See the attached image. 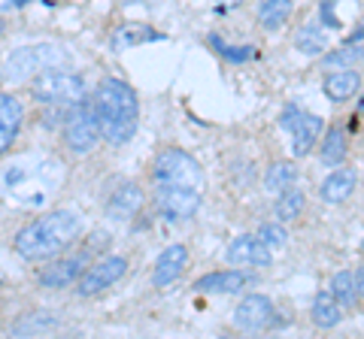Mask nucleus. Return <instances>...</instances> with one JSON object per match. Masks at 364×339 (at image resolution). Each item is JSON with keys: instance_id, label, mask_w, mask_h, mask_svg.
I'll return each instance as SVG.
<instances>
[{"instance_id": "nucleus-8", "label": "nucleus", "mask_w": 364, "mask_h": 339, "mask_svg": "<svg viewBox=\"0 0 364 339\" xmlns=\"http://www.w3.org/2000/svg\"><path fill=\"white\" fill-rule=\"evenodd\" d=\"M124 273H128V261H124L122 255H107L76 279V294L79 297H95V294H100L104 288L116 285Z\"/></svg>"}, {"instance_id": "nucleus-30", "label": "nucleus", "mask_w": 364, "mask_h": 339, "mask_svg": "<svg viewBox=\"0 0 364 339\" xmlns=\"http://www.w3.org/2000/svg\"><path fill=\"white\" fill-rule=\"evenodd\" d=\"M334 4L337 0H322V18H325L328 28H340V18L334 16Z\"/></svg>"}, {"instance_id": "nucleus-7", "label": "nucleus", "mask_w": 364, "mask_h": 339, "mask_svg": "<svg viewBox=\"0 0 364 339\" xmlns=\"http://www.w3.org/2000/svg\"><path fill=\"white\" fill-rule=\"evenodd\" d=\"M279 128L291 133V152L301 157L318 143V137H322V130H325V121L313 116V112H304L301 106H286V112H282V118H279Z\"/></svg>"}, {"instance_id": "nucleus-10", "label": "nucleus", "mask_w": 364, "mask_h": 339, "mask_svg": "<svg viewBox=\"0 0 364 339\" xmlns=\"http://www.w3.org/2000/svg\"><path fill=\"white\" fill-rule=\"evenodd\" d=\"M85 264H88L85 255L61 257V261L46 264L40 273H37V282H40L43 288H49V291H61V288H67V285H76V279L85 273Z\"/></svg>"}, {"instance_id": "nucleus-23", "label": "nucleus", "mask_w": 364, "mask_h": 339, "mask_svg": "<svg viewBox=\"0 0 364 339\" xmlns=\"http://www.w3.org/2000/svg\"><path fill=\"white\" fill-rule=\"evenodd\" d=\"M334 294V300L340 303L343 309H352L358 303V282H355V273H349V269H340V273H334L331 279V288H328Z\"/></svg>"}, {"instance_id": "nucleus-35", "label": "nucleus", "mask_w": 364, "mask_h": 339, "mask_svg": "<svg viewBox=\"0 0 364 339\" xmlns=\"http://www.w3.org/2000/svg\"><path fill=\"white\" fill-rule=\"evenodd\" d=\"M228 4H234V6H237V4H243V0H228Z\"/></svg>"}, {"instance_id": "nucleus-33", "label": "nucleus", "mask_w": 364, "mask_h": 339, "mask_svg": "<svg viewBox=\"0 0 364 339\" xmlns=\"http://www.w3.org/2000/svg\"><path fill=\"white\" fill-rule=\"evenodd\" d=\"M358 109H361V112H364V94H361V100H358Z\"/></svg>"}, {"instance_id": "nucleus-29", "label": "nucleus", "mask_w": 364, "mask_h": 339, "mask_svg": "<svg viewBox=\"0 0 364 339\" xmlns=\"http://www.w3.org/2000/svg\"><path fill=\"white\" fill-rule=\"evenodd\" d=\"M255 236H258V240L264 243L267 248H282V245L289 243V233H286V228H282L279 221H273V224H261Z\"/></svg>"}, {"instance_id": "nucleus-14", "label": "nucleus", "mask_w": 364, "mask_h": 339, "mask_svg": "<svg viewBox=\"0 0 364 339\" xmlns=\"http://www.w3.org/2000/svg\"><path fill=\"white\" fill-rule=\"evenodd\" d=\"M25 121V106L16 94H0V155L13 149V143Z\"/></svg>"}, {"instance_id": "nucleus-31", "label": "nucleus", "mask_w": 364, "mask_h": 339, "mask_svg": "<svg viewBox=\"0 0 364 339\" xmlns=\"http://www.w3.org/2000/svg\"><path fill=\"white\" fill-rule=\"evenodd\" d=\"M361 40H364V18L358 21V28H355V30H352V33H349V37L343 40V46H355V43H361Z\"/></svg>"}, {"instance_id": "nucleus-34", "label": "nucleus", "mask_w": 364, "mask_h": 339, "mask_svg": "<svg viewBox=\"0 0 364 339\" xmlns=\"http://www.w3.org/2000/svg\"><path fill=\"white\" fill-rule=\"evenodd\" d=\"M13 4H16V6H21V4H28V0H13Z\"/></svg>"}, {"instance_id": "nucleus-13", "label": "nucleus", "mask_w": 364, "mask_h": 339, "mask_svg": "<svg viewBox=\"0 0 364 339\" xmlns=\"http://www.w3.org/2000/svg\"><path fill=\"white\" fill-rule=\"evenodd\" d=\"M188 267V248L186 245H167L155 261V273H152V285L155 288H167L186 273Z\"/></svg>"}, {"instance_id": "nucleus-18", "label": "nucleus", "mask_w": 364, "mask_h": 339, "mask_svg": "<svg viewBox=\"0 0 364 339\" xmlns=\"http://www.w3.org/2000/svg\"><path fill=\"white\" fill-rule=\"evenodd\" d=\"M358 185V176H355V170H334L331 176L322 182V188H318V197H322L325 203H343L352 197V191H355Z\"/></svg>"}, {"instance_id": "nucleus-16", "label": "nucleus", "mask_w": 364, "mask_h": 339, "mask_svg": "<svg viewBox=\"0 0 364 339\" xmlns=\"http://www.w3.org/2000/svg\"><path fill=\"white\" fill-rule=\"evenodd\" d=\"M143 209V188L134 182H124L116 188V194L107 203V216L116 221H131L136 212Z\"/></svg>"}, {"instance_id": "nucleus-17", "label": "nucleus", "mask_w": 364, "mask_h": 339, "mask_svg": "<svg viewBox=\"0 0 364 339\" xmlns=\"http://www.w3.org/2000/svg\"><path fill=\"white\" fill-rule=\"evenodd\" d=\"M325 94L328 100H334V104H343V100H352L358 94V88H361V73L355 70V67H346V70H334V73H328L325 76Z\"/></svg>"}, {"instance_id": "nucleus-5", "label": "nucleus", "mask_w": 364, "mask_h": 339, "mask_svg": "<svg viewBox=\"0 0 364 339\" xmlns=\"http://www.w3.org/2000/svg\"><path fill=\"white\" fill-rule=\"evenodd\" d=\"M152 182L155 185H188L203 188V170L200 164L182 149H164L152 161Z\"/></svg>"}, {"instance_id": "nucleus-32", "label": "nucleus", "mask_w": 364, "mask_h": 339, "mask_svg": "<svg viewBox=\"0 0 364 339\" xmlns=\"http://www.w3.org/2000/svg\"><path fill=\"white\" fill-rule=\"evenodd\" d=\"M355 282H358V297H364V264L358 267V273H355Z\"/></svg>"}, {"instance_id": "nucleus-12", "label": "nucleus", "mask_w": 364, "mask_h": 339, "mask_svg": "<svg viewBox=\"0 0 364 339\" xmlns=\"http://www.w3.org/2000/svg\"><path fill=\"white\" fill-rule=\"evenodd\" d=\"M228 264L234 267H270L273 264V252L258 240V236H237L228 245Z\"/></svg>"}, {"instance_id": "nucleus-28", "label": "nucleus", "mask_w": 364, "mask_h": 339, "mask_svg": "<svg viewBox=\"0 0 364 339\" xmlns=\"http://www.w3.org/2000/svg\"><path fill=\"white\" fill-rule=\"evenodd\" d=\"M207 43L222 55V58H228V61H234V64H246V61H252V58H258V49L255 46H225V43L215 37V33H210L207 37Z\"/></svg>"}, {"instance_id": "nucleus-22", "label": "nucleus", "mask_w": 364, "mask_h": 339, "mask_svg": "<svg viewBox=\"0 0 364 339\" xmlns=\"http://www.w3.org/2000/svg\"><path fill=\"white\" fill-rule=\"evenodd\" d=\"M152 40H164V33H158L149 25H122L116 33H112V43H116V49L143 46V43H152Z\"/></svg>"}, {"instance_id": "nucleus-27", "label": "nucleus", "mask_w": 364, "mask_h": 339, "mask_svg": "<svg viewBox=\"0 0 364 339\" xmlns=\"http://www.w3.org/2000/svg\"><path fill=\"white\" fill-rule=\"evenodd\" d=\"M355 61H361V46H340L334 52H328L322 58V70H346V67H355Z\"/></svg>"}, {"instance_id": "nucleus-37", "label": "nucleus", "mask_w": 364, "mask_h": 339, "mask_svg": "<svg viewBox=\"0 0 364 339\" xmlns=\"http://www.w3.org/2000/svg\"><path fill=\"white\" fill-rule=\"evenodd\" d=\"M361 252H364V243H361Z\"/></svg>"}, {"instance_id": "nucleus-24", "label": "nucleus", "mask_w": 364, "mask_h": 339, "mask_svg": "<svg viewBox=\"0 0 364 339\" xmlns=\"http://www.w3.org/2000/svg\"><path fill=\"white\" fill-rule=\"evenodd\" d=\"M346 149H349L346 145V130L343 128H331L328 130V137L322 140V152H318L322 155V164L325 167H340L346 161Z\"/></svg>"}, {"instance_id": "nucleus-36", "label": "nucleus", "mask_w": 364, "mask_h": 339, "mask_svg": "<svg viewBox=\"0 0 364 339\" xmlns=\"http://www.w3.org/2000/svg\"><path fill=\"white\" fill-rule=\"evenodd\" d=\"M361 61H364V46H361Z\"/></svg>"}, {"instance_id": "nucleus-25", "label": "nucleus", "mask_w": 364, "mask_h": 339, "mask_svg": "<svg viewBox=\"0 0 364 339\" xmlns=\"http://www.w3.org/2000/svg\"><path fill=\"white\" fill-rule=\"evenodd\" d=\"M304 206H306V197L301 188H286L277 200V209H273V216H277V221H294L298 216H304Z\"/></svg>"}, {"instance_id": "nucleus-3", "label": "nucleus", "mask_w": 364, "mask_h": 339, "mask_svg": "<svg viewBox=\"0 0 364 339\" xmlns=\"http://www.w3.org/2000/svg\"><path fill=\"white\" fill-rule=\"evenodd\" d=\"M31 91H33V100H40L46 106L70 109L85 100V82H82V76L55 67V70L37 73V79L31 82Z\"/></svg>"}, {"instance_id": "nucleus-11", "label": "nucleus", "mask_w": 364, "mask_h": 339, "mask_svg": "<svg viewBox=\"0 0 364 339\" xmlns=\"http://www.w3.org/2000/svg\"><path fill=\"white\" fill-rule=\"evenodd\" d=\"M273 321V303L264 297V294H249L237 303L234 309V324L246 333H258Z\"/></svg>"}, {"instance_id": "nucleus-19", "label": "nucleus", "mask_w": 364, "mask_h": 339, "mask_svg": "<svg viewBox=\"0 0 364 339\" xmlns=\"http://www.w3.org/2000/svg\"><path fill=\"white\" fill-rule=\"evenodd\" d=\"M310 318L316 327H322V330H328V327H337L340 318H343V306L334 300L331 291H318L313 306H310Z\"/></svg>"}, {"instance_id": "nucleus-15", "label": "nucleus", "mask_w": 364, "mask_h": 339, "mask_svg": "<svg viewBox=\"0 0 364 339\" xmlns=\"http://www.w3.org/2000/svg\"><path fill=\"white\" fill-rule=\"evenodd\" d=\"M252 285V276L243 269H219V273H207L195 282V291L200 294H240L243 288Z\"/></svg>"}, {"instance_id": "nucleus-26", "label": "nucleus", "mask_w": 364, "mask_h": 339, "mask_svg": "<svg viewBox=\"0 0 364 339\" xmlns=\"http://www.w3.org/2000/svg\"><path fill=\"white\" fill-rule=\"evenodd\" d=\"M294 49L304 52V55H322L328 49V40L316 25H306L298 30V37H294Z\"/></svg>"}, {"instance_id": "nucleus-4", "label": "nucleus", "mask_w": 364, "mask_h": 339, "mask_svg": "<svg viewBox=\"0 0 364 339\" xmlns=\"http://www.w3.org/2000/svg\"><path fill=\"white\" fill-rule=\"evenodd\" d=\"M67 64V52L52 43H40V46H21L4 61V79L6 82H21L31 73L55 70V67Z\"/></svg>"}, {"instance_id": "nucleus-38", "label": "nucleus", "mask_w": 364, "mask_h": 339, "mask_svg": "<svg viewBox=\"0 0 364 339\" xmlns=\"http://www.w3.org/2000/svg\"><path fill=\"white\" fill-rule=\"evenodd\" d=\"M0 282H4V279H0Z\"/></svg>"}, {"instance_id": "nucleus-21", "label": "nucleus", "mask_w": 364, "mask_h": 339, "mask_svg": "<svg viewBox=\"0 0 364 339\" xmlns=\"http://www.w3.org/2000/svg\"><path fill=\"white\" fill-rule=\"evenodd\" d=\"M298 182V167L289 161H273L264 173V191L267 194H282L286 188Z\"/></svg>"}, {"instance_id": "nucleus-6", "label": "nucleus", "mask_w": 364, "mask_h": 339, "mask_svg": "<svg viewBox=\"0 0 364 339\" xmlns=\"http://www.w3.org/2000/svg\"><path fill=\"white\" fill-rule=\"evenodd\" d=\"M100 143V124H97V112L91 104H76L70 106L64 118V145L73 155H91Z\"/></svg>"}, {"instance_id": "nucleus-1", "label": "nucleus", "mask_w": 364, "mask_h": 339, "mask_svg": "<svg viewBox=\"0 0 364 339\" xmlns=\"http://www.w3.org/2000/svg\"><path fill=\"white\" fill-rule=\"evenodd\" d=\"M91 106L97 112L100 137L109 145H124L136 133V118H140V104L128 82L122 79H104L95 88Z\"/></svg>"}, {"instance_id": "nucleus-2", "label": "nucleus", "mask_w": 364, "mask_h": 339, "mask_svg": "<svg viewBox=\"0 0 364 339\" xmlns=\"http://www.w3.org/2000/svg\"><path fill=\"white\" fill-rule=\"evenodd\" d=\"M79 228H82V224H79L73 212L55 209V212H46V216L33 218L31 224H25V228L16 233L13 245L25 261H49V257L61 255L64 248L76 240Z\"/></svg>"}, {"instance_id": "nucleus-9", "label": "nucleus", "mask_w": 364, "mask_h": 339, "mask_svg": "<svg viewBox=\"0 0 364 339\" xmlns=\"http://www.w3.org/2000/svg\"><path fill=\"white\" fill-rule=\"evenodd\" d=\"M200 188L188 185H155V206L170 218H191L200 209Z\"/></svg>"}, {"instance_id": "nucleus-20", "label": "nucleus", "mask_w": 364, "mask_h": 339, "mask_svg": "<svg viewBox=\"0 0 364 339\" xmlns=\"http://www.w3.org/2000/svg\"><path fill=\"white\" fill-rule=\"evenodd\" d=\"M294 13V4L291 0H261L258 6V21L264 30H279Z\"/></svg>"}]
</instances>
